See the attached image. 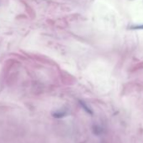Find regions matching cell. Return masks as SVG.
Here are the masks:
<instances>
[{
    "instance_id": "obj_2",
    "label": "cell",
    "mask_w": 143,
    "mask_h": 143,
    "mask_svg": "<svg viewBox=\"0 0 143 143\" xmlns=\"http://www.w3.org/2000/svg\"><path fill=\"white\" fill-rule=\"evenodd\" d=\"M79 104H80V105L82 106V108L85 110V111L88 113V114H90V115H93V114H94V112L91 110V109L89 107H88V105L85 104V102H83V101H81V100H79Z\"/></svg>"
},
{
    "instance_id": "obj_1",
    "label": "cell",
    "mask_w": 143,
    "mask_h": 143,
    "mask_svg": "<svg viewBox=\"0 0 143 143\" xmlns=\"http://www.w3.org/2000/svg\"><path fill=\"white\" fill-rule=\"evenodd\" d=\"M68 114V111L67 110H62V109H59L57 111L54 112L52 114V116L54 118H57V119H61V118H63V117L67 116Z\"/></svg>"
},
{
    "instance_id": "obj_3",
    "label": "cell",
    "mask_w": 143,
    "mask_h": 143,
    "mask_svg": "<svg viewBox=\"0 0 143 143\" xmlns=\"http://www.w3.org/2000/svg\"><path fill=\"white\" fill-rule=\"evenodd\" d=\"M130 29L131 30H143V24H142V25H134V26L130 27Z\"/></svg>"
}]
</instances>
